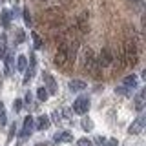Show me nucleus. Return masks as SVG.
Segmentation results:
<instances>
[{
	"instance_id": "f257e3e1",
	"label": "nucleus",
	"mask_w": 146,
	"mask_h": 146,
	"mask_svg": "<svg viewBox=\"0 0 146 146\" xmlns=\"http://www.w3.org/2000/svg\"><path fill=\"white\" fill-rule=\"evenodd\" d=\"M122 57H124V62L130 66H135L139 62V48H137L135 38H126L124 48H122Z\"/></svg>"
},
{
	"instance_id": "f03ea898",
	"label": "nucleus",
	"mask_w": 146,
	"mask_h": 146,
	"mask_svg": "<svg viewBox=\"0 0 146 146\" xmlns=\"http://www.w3.org/2000/svg\"><path fill=\"white\" fill-rule=\"evenodd\" d=\"M68 62H70V58H68V42H60L58 51L55 55V64H57L58 68H66Z\"/></svg>"
},
{
	"instance_id": "7ed1b4c3",
	"label": "nucleus",
	"mask_w": 146,
	"mask_h": 146,
	"mask_svg": "<svg viewBox=\"0 0 146 146\" xmlns=\"http://www.w3.org/2000/svg\"><path fill=\"white\" fill-rule=\"evenodd\" d=\"M97 62H99V66H100V68L110 66V64L113 62V53H111V49H110V48H102V49H100Z\"/></svg>"
},
{
	"instance_id": "20e7f679",
	"label": "nucleus",
	"mask_w": 146,
	"mask_h": 146,
	"mask_svg": "<svg viewBox=\"0 0 146 146\" xmlns=\"http://www.w3.org/2000/svg\"><path fill=\"white\" fill-rule=\"evenodd\" d=\"M88 110H90V100H88V97H79L75 102H73V111L79 113V115L88 113Z\"/></svg>"
},
{
	"instance_id": "39448f33",
	"label": "nucleus",
	"mask_w": 146,
	"mask_h": 146,
	"mask_svg": "<svg viewBox=\"0 0 146 146\" xmlns=\"http://www.w3.org/2000/svg\"><path fill=\"white\" fill-rule=\"evenodd\" d=\"M44 17H46V20H49V22H60L62 20V11L58 7H51V9H48V11L44 13Z\"/></svg>"
},
{
	"instance_id": "423d86ee",
	"label": "nucleus",
	"mask_w": 146,
	"mask_h": 146,
	"mask_svg": "<svg viewBox=\"0 0 146 146\" xmlns=\"http://www.w3.org/2000/svg\"><path fill=\"white\" fill-rule=\"evenodd\" d=\"M144 122H146V119H144V117H137L135 121L131 122V126L128 128V133H131V135L141 133V131H143V128H144Z\"/></svg>"
},
{
	"instance_id": "0eeeda50",
	"label": "nucleus",
	"mask_w": 146,
	"mask_h": 146,
	"mask_svg": "<svg viewBox=\"0 0 146 146\" xmlns=\"http://www.w3.org/2000/svg\"><path fill=\"white\" fill-rule=\"evenodd\" d=\"M135 110L137 111H143L144 110V104H146V90H141L139 93L135 95Z\"/></svg>"
},
{
	"instance_id": "6e6552de",
	"label": "nucleus",
	"mask_w": 146,
	"mask_h": 146,
	"mask_svg": "<svg viewBox=\"0 0 146 146\" xmlns=\"http://www.w3.org/2000/svg\"><path fill=\"white\" fill-rule=\"evenodd\" d=\"M44 82H46L44 88L48 90V93H57V82L49 73H44Z\"/></svg>"
},
{
	"instance_id": "1a4fd4ad",
	"label": "nucleus",
	"mask_w": 146,
	"mask_h": 146,
	"mask_svg": "<svg viewBox=\"0 0 146 146\" xmlns=\"http://www.w3.org/2000/svg\"><path fill=\"white\" fill-rule=\"evenodd\" d=\"M33 117H31V115H27L26 119H24V128H22V137H27V135H29L31 133V130H33Z\"/></svg>"
},
{
	"instance_id": "9d476101",
	"label": "nucleus",
	"mask_w": 146,
	"mask_h": 146,
	"mask_svg": "<svg viewBox=\"0 0 146 146\" xmlns=\"http://www.w3.org/2000/svg\"><path fill=\"white\" fill-rule=\"evenodd\" d=\"M77 24H79V29L80 33H88V13H80L79 20H77Z\"/></svg>"
},
{
	"instance_id": "9b49d317",
	"label": "nucleus",
	"mask_w": 146,
	"mask_h": 146,
	"mask_svg": "<svg viewBox=\"0 0 146 146\" xmlns=\"http://www.w3.org/2000/svg\"><path fill=\"white\" fill-rule=\"evenodd\" d=\"M55 143H70V141H73V135L70 133V131H58V133H55Z\"/></svg>"
},
{
	"instance_id": "f8f14e48",
	"label": "nucleus",
	"mask_w": 146,
	"mask_h": 146,
	"mask_svg": "<svg viewBox=\"0 0 146 146\" xmlns=\"http://www.w3.org/2000/svg\"><path fill=\"white\" fill-rule=\"evenodd\" d=\"M49 124H51V122H49V117L48 115H40L38 117V121H36V130H48L49 128Z\"/></svg>"
},
{
	"instance_id": "ddd939ff",
	"label": "nucleus",
	"mask_w": 146,
	"mask_h": 146,
	"mask_svg": "<svg viewBox=\"0 0 146 146\" xmlns=\"http://www.w3.org/2000/svg\"><path fill=\"white\" fill-rule=\"evenodd\" d=\"M86 88V82L84 80H70V90L71 91H82V90H84Z\"/></svg>"
},
{
	"instance_id": "4468645a",
	"label": "nucleus",
	"mask_w": 146,
	"mask_h": 146,
	"mask_svg": "<svg viewBox=\"0 0 146 146\" xmlns=\"http://www.w3.org/2000/svg\"><path fill=\"white\" fill-rule=\"evenodd\" d=\"M11 11H9V9H4L2 11V15H0V20H2V26L4 27H7L9 26V22H11Z\"/></svg>"
},
{
	"instance_id": "2eb2a0df",
	"label": "nucleus",
	"mask_w": 146,
	"mask_h": 146,
	"mask_svg": "<svg viewBox=\"0 0 146 146\" xmlns=\"http://www.w3.org/2000/svg\"><path fill=\"white\" fill-rule=\"evenodd\" d=\"M17 70L18 71H26L27 70V58L24 57V55H20V57L17 58Z\"/></svg>"
},
{
	"instance_id": "dca6fc26",
	"label": "nucleus",
	"mask_w": 146,
	"mask_h": 146,
	"mask_svg": "<svg viewBox=\"0 0 146 146\" xmlns=\"http://www.w3.org/2000/svg\"><path fill=\"white\" fill-rule=\"evenodd\" d=\"M124 86H126V88H131V90H133L135 86H137V77H135V75H128L126 79H124Z\"/></svg>"
},
{
	"instance_id": "f3484780",
	"label": "nucleus",
	"mask_w": 146,
	"mask_h": 146,
	"mask_svg": "<svg viewBox=\"0 0 146 146\" xmlns=\"http://www.w3.org/2000/svg\"><path fill=\"white\" fill-rule=\"evenodd\" d=\"M31 38H33V44H35L36 49H40V48L44 46V42H42V38H40L38 33H35V31H33V33H31Z\"/></svg>"
},
{
	"instance_id": "a211bd4d",
	"label": "nucleus",
	"mask_w": 146,
	"mask_h": 146,
	"mask_svg": "<svg viewBox=\"0 0 146 146\" xmlns=\"http://www.w3.org/2000/svg\"><path fill=\"white\" fill-rule=\"evenodd\" d=\"M26 40V33H24V29H17V33H15V44H22Z\"/></svg>"
},
{
	"instance_id": "6ab92c4d",
	"label": "nucleus",
	"mask_w": 146,
	"mask_h": 146,
	"mask_svg": "<svg viewBox=\"0 0 146 146\" xmlns=\"http://www.w3.org/2000/svg\"><path fill=\"white\" fill-rule=\"evenodd\" d=\"M48 90H46L44 88V86H42V88H38V90H36V97H38V100H42V102H44V100L46 99H48Z\"/></svg>"
},
{
	"instance_id": "aec40b11",
	"label": "nucleus",
	"mask_w": 146,
	"mask_h": 146,
	"mask_svg": "<svg viewBox=\"0 0 146 146\" xmlns=\"http://www.w3.org/2000/svg\"><path fill=\"white\" fill-rule=\"evenodd\" d=\"M7 122V115H6V108H4V104L0 102V126H4Z\"/></svg>"
},
{
	"instance_id": "412c9836",
	"label": "nucleus",
	"mask_w": 146,
	"mask_h": 146,
	"mask_svg": "<svg viewBox=\"0 0 146 146\" xmlns=\"http://www.w3.org/2000/svg\"><path fill=\"white\" fill-rule=\"evenodd\" d=\"M4 57H6V71L11 73V70H13V55H4Z\"/></svg>"
},
{
	"instance_id": "4be33fe9",
	"label": "nucleus",
	"mask_w": 146,
	"mask_h": 146,
	"mask_svg": "<svg viewBox=\"0 0 146 146\" xmlns=\"http://www.w3.org/2000/svg\"><path fill=\"white\" fill-rule=\"evenodd\" d=\"M82 128H84L86 131H90V130H93V122H91V119H82Z\"/></svg>"
},
{
	"instance_id": "5701e85b",
	"label": "nucleus",
	"mask_w": 146,
	"mask_h": 146,
	"mask_svg": "<svg viewBox=\"0 0 146 146\" xmlns=\"http://www.w3.org/2000/svg\"><path fill=\"white\" fill-rule=\"evenodd\" d=\"M6 55V36H0V58Z\"/></svg>"
},
{
	"instance_id": "b1692460",
	"label": "nucleus",
	"mask_w": 146,
	"mask_h": 146,
	"mask_svg": "<svg viewBox=\"0 0 146 146\" xmlns=\"http://www.w3.org/2000/svg\"><path fill=\"white\" fill-rule=\"evenodd\" d=\"M24 22H26V24L27 26H31V24H33V18H31V13H29V9H24Z\"/></svg>"
},
{
	"instance_id": "393cba45",
	"label": "nucleus",
	"mask_w": 146,
	"mask_h": 146,
	"mask_svg": "<svg viewBox=\"0 0 146 146\" xmlns=\"http://www.w3.org/2000/svg\"><path fill=\"white\" fill-rule=\"evenodd\" d=\"M77 144H79V146H93V143H91L90 139H79Z\"/></svg>"
},
{
	"instance_id": "a878e982",
	"label": "nucleus",
	"mask_w": 146,
	"mask_h": 146,
	"mask_svg": "<svg viewBox=\"0 0 146 146\" xmlns=\"http://www.w3.org/2000/svg\"><path fill=\"white\" fill-rule=\"evenodd\" d=\"M13 110H15V111H20L22 110V100L20 99H17L15 102H13Z\"/></svg>"
},
{
	"instance_id": "bb28decb",
	"label": "nucleus",
	"mask_w": 146,
	"mask_h": 146,
	"mask_svg": "<svg viewBox=\"0 0 146 146\" xmlns=\"http://www.w3.org/2000/svg\"><path fill=\"white\" fill-rule=\"evenodd\" d=\"M115 93H121V95H128V88L126 86H121V88L115 90Z\"/></svg>"
},
{
	"instance_id": "cd10ccee",
	"label": "nucleus",
	"mask_w": 146,
	"mask_h": 146,
	"mask_svg": "<svg viewBox=\"0 0 146 146\" xmlns=\"http://www.w3.org/2000/svg\"><path fill=\"white\" fill-rule=\"evenodd\" d=\"M128 2H130V4L133 2V7L135 9H141V0H128Z\"/></svg>"
},
{
	"instance_id": "c85d7f7f",
	"label": "nucleus",
	"mask_w": 146,
	"mask_h": 146,
	"mask_svg": "<svg viewBox=\"0 0 146 146\" xmlns=\"http://www.w3.org/2000/svg\"><path fill=\"white\" fill-rule=\"evenodd\" d=\"M108 144H110V146H117V141H115V139H110Z\"/></svg>"
},
{
	"instance_id": "c756f323",
	"label": "nucleus",
	"mask_w": 146,
	"mask_h": 146,
	"mask_svg": "<svg viewBox=\"0 0 146 146\" xmlns=\"http://www.w3.org/2000/svg\"><path fill=\"white\" fill-rule=\"evenodd\" d=\"M62 2H64V4H68V2H70V0H62Z\"/></svg>"
}]
</instances>
